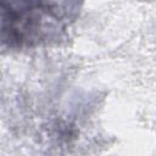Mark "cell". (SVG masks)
Wrapping results in <instances>:
<instances>
[{"mask_svg": "<svg viewBox=\"0 0 156 156\" xmlns=\"http://www.w3.org/2000/svg\"><path fill=\"white\" fill-rule=\"evenodd\" d=\"M2 40L9 46H32L66 26L68 13L55 2H2Z\"/></svg>", "mask_w": 156, "mask_h": 156, "instance_id": "1", "label": "cell"}]
</instances>
